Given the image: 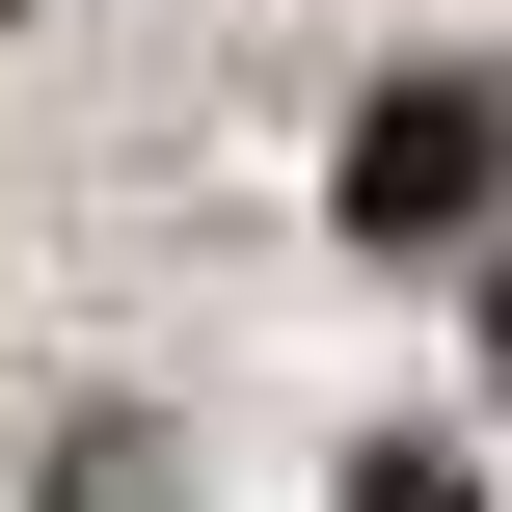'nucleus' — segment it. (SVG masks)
Returning <instances> with one entry per match:
<instances>
[{
	"instance_id": "nucleus-1",
	"label": "nucleus",
	"mask_w": 512,
	"mask_h": 512,
	"mask_svg": "<svg viewBox=\"0 0 512 512\" xmlns=\"http://www.w3.org/2000/svg\"><path fill=\"white\" fill-rule=\"evenodd\" d=\"M486 216H512V81L486 54H405L351 108V243H486Z\"/></svg>"
},
{
	"instance_id": "nucleus-4",
	"label": "nucleus",
	"mask_w": 512,
	"mask_h": 512,
	"mask_svg": "<svg viewBox=\"0 0 512 512\" xmlns=\"http://www.w3.org/2000/svg\"><path fill=\"white\" fill-rule=\"evenodd\" d=\"M0 27H27V0H0Z\"/></svg>"
},
{
	"instance_id": "nucleus-3",
	"label": "nucleus",
	"mask_w": 512,
	"mask_h": 512,
	"mask_svg": "<svg viewBox=\"0 0 512 512\" xmlns=\"http://www.w3.org/2000/svg\"><path fill=\"white\" fill-rule=\"evenodd\" d=\"M486 378H512V297H486Z\"/></svg>"
},
{
	"instance_id": "nucleus-2",
	"label": "nucleus",
	"mask_w": 512,
	"mask_h": 512,
	"mask_svg": "<svg viewBox=\"0 0 512 512\" xmlns=\"http://www.w3.org/2000/svg\"><path fill=\"white\" fill-rule=\"evenodd\" d=\"M351 512H486V486H459V459L405 432V459H351Z\"/></svg>"
}]
</instances>
